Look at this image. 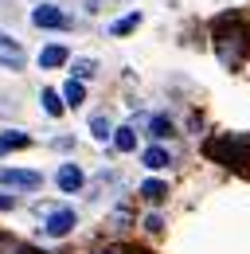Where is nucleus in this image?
<instances>
[{
  "instance_id": "aec40b11",
  "label": "nucleus",
  "mask_w": 250,
  "mask_h": 254,
  "mask_svg": "<svg viewBox=\"0 0 250 254\" xmlns=\"http://www.w3.org/2000/svg\"><path fill=\"white\" fill-rule=\"evenodd\" d=\"M160 227H164V219H160V215H149V219H145V231H153V235L160 231Z\"/></svg>"
},
{
  "instance_id": "9d476101",
  "label": "nucleus",
  "mask_w": 250,
  "mask_h": 254,
  "mask_svg": "<svg viewBox=\"0 0 250 254\" xmlns=\"http://www.w3.org/2000/svg\"><path fill=\"white\" fill-rule=\"evenodd\" d=\"M114 145H118L122 153H133V149H137V133H133V129H129V126L114 129Z\"/></svg>"
},
{
  "instance_id": "f8f14e48",
  "label": "nucleus",
  "mask_w": 250,
  "mask_h": 254,
  "mask_svg": "<svg viewBox=\"0 0 250 254\" xmlns=\"http://www.w3.org/2000/svg\"><path fill=\"white\" fill-rule=\"evenodd\" d=\"M62 102H70V106H82V102H86V90H82L78 78H70V82L62 86Z\"/></svg>"
},
{
  "instance_id": "39448f33",
  "label": "nucleus",
  "mask_w": 250,
  "mask_h": 254,
  "mask_svg": "<svg viewBox=\"0 0 250 254\" xmlns=\"http://www.w3.org/2000/svg\"><path fill=\"white\" fill-rule=\"evenodd\" d=\"M0 66H12V70L24 66V47L16 39H8L4 32H0Z\"/></svg>"
},
{
  "instance_id": "dca6fc26",
  "label": "nucleus",
  "mask_w": 250,
  "mask_h": 254,
  "mask_svg": "<svg viewBox=\"0 0 250 254\" xmlns=\"http://www.w3.org/2000/svg\"><path fill=\"white\" fill-rule=\"evenodd\" d=\"M0 254H31L24 243H16L12 235H0Z\"/></svg>"
},
{
  "instance_id": "4468645a",
  "label": "nucleus",
  "mask_w": 250,
  "mask_h": 254,
  "mask_svg": "<svg viewBox=\"0 0 250 254\" xmlns=\"http://www.w3.org/2000/svg\"><path fill=\"white\" fill-rule=\"evenodd\" d=\"M137 24H141V12H129V16H122V20H118L110 32H114V35H125V32H133Z\"/></svg>"
},
{
  "instance_id": "6e6552de",
  "label": "nucleus",
  "mask_w": 250,
  "mask_h": 254,
  "mask_svg": "<svg viewBox=\"0 0 250 254\" xmlns=\"http://www.w3.org/2000/svg\"><path fill=\"white\" fill-rule=\"evenodd\" d=\"M62 63H66V47H59V43L39 51V66H62Z\"/></svg>"
},
{
  "instance_id": "2eb2a0df",
  "label": "nucleus",
  "mask_w": 250,
  "mask_h": 254,
  "mask_svg": "<svg viewBox=\"0 0 250 254\" xmlns=\"http://www.w3.org/2000/svg\"><path fill=\"white\" fill-rule=\"evenodd\" d=\"M39 102H43V110H47L51 118H59V114H62V98L55 94V90H43V98H39Z\"/></svg>"
},
{
  "instance_id": "a211bd4d",
  "label": "nucleus",
  "mask_w": 250,
  "mask_h": 254,
  "mask_svg": "<svg viewBox=\"0 0 250 254\" xmlns=\"http://www.w3.org/2000/svg\"><path fill=\"white\" fill-rule=\"evenodd\" d=\"M149 133H153V137H168V133H172L168 118H153V122H149Z\"/></svg>"
},
{
  "instance_id": "ddd939ff",
  "label": "nucleus",
  "mask_w": 250,
  "mask_h": 254,
  "mask_svg": "<svg viewBox=\"0 0 250 254\" xmlns=\"http://www.w3.org/2000/svg\"><path fill=\"white\" fill-rule=\"evenodd\" d=\"M28 141H31L28 133H4V137H0V153H12V149H24Z\"/></svg>"
},
{
  "instance_id": "7ed1b4c3",
  "label": "nucleus",
  "mask_w": 250,
  "mask_h": 254,
  "mask_svg": "<svg viewBox=\"0 0 250 254\" xmlns=\"http://www.w3.org/2000/svg\"><path fill=\"white\" fill-rule=\"evenodd\" d=\"M0 184H8V188H39L43 184V176L39 172H31V168H0Z\"/></svg>"
},
{
  "instance_id": "4be33fe9",
  "label": "nucleus",
  "mask_w": 250,
  "mask_h": 254,
  "mask_svg": "<svg viewBox=\"0 0 250 254\" xmlns=\"http://www.w3.org/2000/svg\"><path fill=\"white\" fill-rule=\"evenodd\" d=\"M118 254H145V251H118Z\"/></svg>"
},
{
  "instance_id": "412c9836",
  "label": "nucleus",
  "mask_w": 250,
  "mask_h": 254,
  "mask_svg": "<svg viewBox=\"0 0 250 254\" xmlns=\"http://www.w3.org/2000/svg\"><path fill=\"white\" fill-rule=\"evenodd\" d=\"M12 207H16V195H4L0 191V211H12Z\"/></svg>"
},
{
  "instance_id": "9b49d317",
  "label": "nucleus",
  "mask_w": 250,
  "mask_h": 254,
  "mask_svg": "<svg viewBox=\"0 0 250 254\" xmlns=\"http://www.w3.org/2000/svg\"><path fill=\"white\" fill-rule=\"evenodd\" d=\"M141 195H145L149 203H160V199L168 195V184H160V180H145V184H141Z\"/></svg>"
},
{
  "instance_id": "423d86ee",
  "label": "nucleus",
  "mask_w": 250,
  "mask_h": 254,
  "mask_svg": "<svg viewBox=\"0 0 250 254\" xmlns=\"http://www.w3.org/2000/svg\"><path fill=\"white\" fill-rule=\"evenodd\" d=\"M70 227H74V211L70 207H59V211L47 215V235H55V239H62Z\"/></svg>"
},
{
  "instance_id": "20e7f679",
  "label": "nucleus",
  "mask_w": 250,
  "mask_h": 254,
  "mask_svg": "<svg viewBox=\"0 0 250 254\" xmlns=\"http://www.w3.org/2000/svg\"><path fill=\"white\" fill-rule=\"evenodd\" d=\"M31 24H35V28H66L70 20L62 16V12L55 8V4H39V8L31 12Z\"/></svg>"
},
{
  "instance_id": "1a4fd4ad",
  "label": "nucleus",
  "mask_w": 250,
  "mask_h": 254,
  "mask_svg": "<svg viewBox=\"0 0 250 254\" xmlns=\"http://www.w3.org/2000/svg\"><path fill=\"white\" fill-rule=\"evenodd\" d=\"M145 168H164V164H172V157H168V149H160V145H153V149H145Z\"/></svg>"
},
{
  "instance_id": "6ab92c4d",
  "label": "nucleus",
  "mask_w": 250,
  "mask_h": 254,
  "mask_svg": "<svg viewBox=\"0 0 250 254\" xmlns=\"http://www.w3.org/2000/svg\"><path fill=\"white\" fill-rule=\"evenodd\" d=\"M94 74V59H78L74 63V78H90Z\"/></svg>"
},
{
  "instance_id": "f257e3e1",
  "label": "nucleus",
  "mask_w": 250,
  "mask_h": 254,
  "mask_svg": "<svg viewBox=\"0 0 250 254\" xmlns=\"http://www.w3.org/2000/svg\"><path fill=\"white\" fill-rule=\"evenodd\" d=\"M247 32H243V20L235 16V12H227V16H219L215 20V51H219V63L227 66V70H235V66H243L247 59Z\"/></svg>"
},
{
  "instance_id": "0eeeda50",
  "label": "nucleus",
  "mask_w": 250,
  "mask_h": 254,
  "mask_svg": "<svg viewBox=\"0 0 250 254\" xmlns=\"http://www.w3.org/2000/svg\"><path fill=\"white\" fill-rule=\"evenodd\" d=\"M55 184H59L66 195H70V191H78V188H82V168H78V164H62L59 176H55Z\"/></svg>"
},
{
  "instance_id": "f3484780",
  "label": "nucleus",
  "mask_w": 250,
  "mask_h": 254,
  "mask_svg": "<svg viewBox=\"0 0 250 254\" xmlns=\"http://www.w3.org/2000/svg\"><path fill=\"white\" fill-rule=\"evenodd\" d=\"M90 129H94V137H98V141L114 137V129H110V122H106V118H94V122H90Z\"/></svg>"
},
{
  "instance_id": "f03ea898",
  "label": "nucleus",
  "mask_w": 250,
  "mask_h": 254,
  "mask_svg": "<svg viewBox=\"0 0 250 254\" xmlns=\"http://www.w3.org/2000/svg\"><path fill=\"white\" fill-rule=\"evenodd\" d=\"M203 153L215 164H227V168L250 176V133H219L203 145Z\"/></svg>"
}]
</instances>
